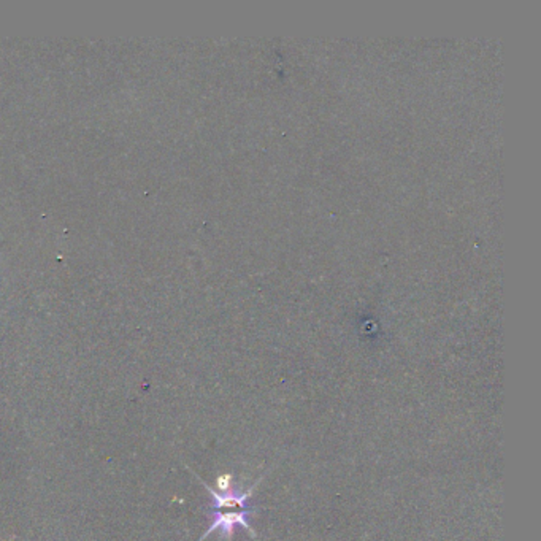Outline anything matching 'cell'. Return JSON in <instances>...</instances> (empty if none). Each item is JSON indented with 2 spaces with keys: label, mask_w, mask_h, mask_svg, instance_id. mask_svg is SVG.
<instances>
[{
  "label": "cell",
  "mask_w": 541,
  "mask_h": 541,
  "mask_svg": "<svg viewBox=\"0 0 541 541\" xmlns=\"http://www.w3.org/2000/svg\"><path fill=\"white\" fill-rule=\"evenodd\" d=\"M262 480V478H260ZM260 480L254 483L253 487H249V491L243 492V494H238V492L234 491H224V492H216L211 489L210 486L203 483L205 489L208 491V494L211 495V510L213 511H230V510H248V500L249 497L254 494V489L257 484L260 483Z\"/></svg>",
  "instance_id": "2"
},
{
  "label": "cell",
  "mask_w": 541,
  "mask_h": 541,
  "mask_svg": "<svg viewBox=\"0 0 541 541\" xmlns=\"http://www.w3.org/2000/svg\"><path fill=\"white\" fill-rule=\"evenodd\" d=\"M249 510H230V511H213V521L210 527L207 529V532L202 535L200 541L210 537L213 532H219L222 538L230 540L234 537L235 527L240 526L243 527L246 532H249L253 537H256L254 530L251 529L248 522Z\"/></svg>",
  "instance_id": "1"
}]
</instances>
